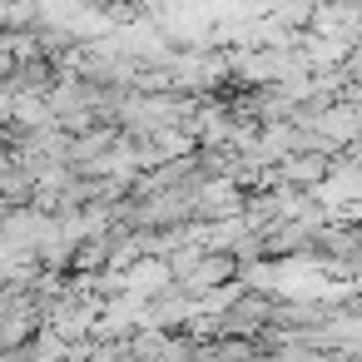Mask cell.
I'll use <instances>...</instances> for the list:
<instances>
[{
	"instance_id": "6da1fadb",
	"label": "cell",
	"mask_w": 362,
	"mask_h": 362,
	"mask_svg": "<svg viewBox=\"0 0 362 362\" xmlns=\"http://www.w3.org/2000/svg\"><path fill=\"white\" fill-rule=\"evenodd\" d=\"M288 179H298V184H317V179H322V159H288Z\"/></svg>"
}]
</instances>
